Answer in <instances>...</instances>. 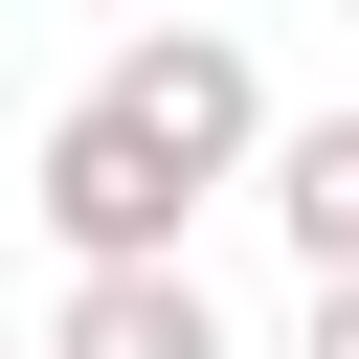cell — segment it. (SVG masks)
Returning a JSON list of instances; mask_svg holds the SVG:
<instances>
[{
    "label": "cell",
    "mask_w": 359,
    "mask_h": 359,
    "mask_svg": "<svg viewBox=\"0 0 359 359\" xmlns=\"http://www.w3.org/2000/svg\"><path fill=\"white\" fill-rule=\"evenodd\" d=\"M22 202H45V247H67V269L202 247V180H180V157H157V135L112 112V90H67V112H45V180H22Z\"/></svg>",
    "instance_id": "cell-1"
},
{
    "label": "cell",
    "mask_w": 359,
    "mask_h": 359,
    "mask_svg": "<svg viewBox=\"0 0 359 359\" xmlns=\"http://www.w3.org/2000/svg\"><path fill=\"white\" fill-rule=\"evenodd\" d=\"M45 359H224V314H202V247H135V269H67Z\"/></svg>",
    "instance_id": "cell-3"
},
{
    "label": "cell",
    "mask_w": 359,
    "mask_h": 359,
    "mask_svg": "<svg viewBox=\"0 0 359 359\" xmlns=\"http://www.w3.org/2000/svg\"><path fill=\"white\" fill-rule=\"evenodd\" d=\"M247 180H269V224H292V269H359V112H292V135L247 157Z\"/></svg>",
    "instance_id": "cell-4"
},
{
    "label": "cell",
    "mask_w": 359,
    "mask_h": 359,
    "mask_svg": "<svg viewBox=\"0 0 359 359\" xmlns=\"http://www.w3.org/2000/svg\"><path fill=\"white\" fill-rule=\"evenodd\" d=\"M292 359H359V269H314V314H292Z\"/></svg>",
    "instance_id": "cell-5"
},
{
    "label": "cell",
    "mask_w": 359,
    "mask_h": 359,
    "mask_svg": "<svg viewBox=\"0 0 359 359\" xmlns=\"http://www.w3.org/2000/svg\"><path fill=\"white\" fill-rule=\"evenodd\" d=\"M90 90H112V112H135V135H157V157L202 180V202H224V180L269 157V67H247L224 22H157V45H112Z\"/></svg>",
    "instance_id": "cell-2"
}]
</instances>
